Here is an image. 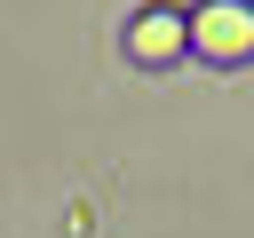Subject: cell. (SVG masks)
Listing matches in <instances>:
<instances>
[{
	"mask_svg": "<svg viewBox=\"0 0 254 238\" xmlns=\"http://www.w3.org/2000/svg\"><path fill=\"white\" fill-rule=\"evenodd\" d=\"M183 56H190V40H183V8H175V0H151V8L127 16V63L167 71V63H183Z\"/></svg>",
	"mask_w": 254,
	"mask_h": 238,
	"instance_id": "7a4b0ae2",
	"label": "cell"
},
{
	"mask_svg": "<svg viewBox=\"0 0 254 238\" xmlns=\"http://www.w3.org/2000/svg\"><path fill=\"white\" fill-rule=\"evenodd\" d=\"M183 40H190V56H206V63H246L254 56V0H198V8H183Z\"/></svg>",
	"mask_w": 254,
	"mask_h": 238,
	"instance_id": "6da1fadb",
	"label": "cell"
}]
</instances>
